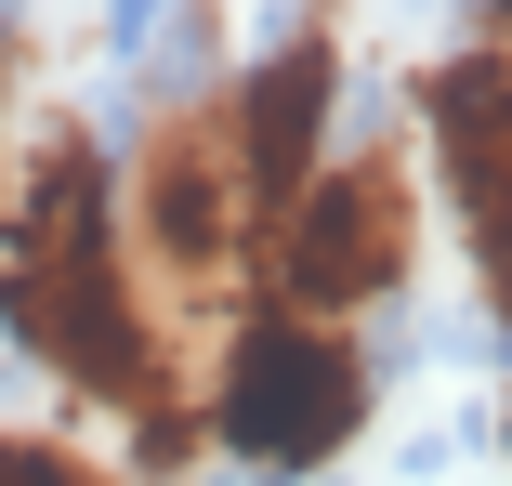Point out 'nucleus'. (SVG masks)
<instances>
[{
    "instance_id": "nucleus-1",
    "label": "nucleus",
    "mask_w": 512,
    "mask_h": 486,
    "mask_svg": "<svg viewBox=\"0 0 512 486\" xmlns=\"http://www.w3.org/2000/svg\"><path fill=\"white\" fill-rule=\"evenodd\" d=\"M0 316L66 395L132 408V421L171 408V342H158L145 276L119 250V184L79 132H53L40 171L14 184V211H0Z\"/></svg>"
},
{
    "instance_id": "nucleus-2",
    "label": "nucleus",
    "mask_w": 512,
    "mask_h": 486,
    "mask_svg": "<svg viewBox=\"0 0 512 486\" xmlns=\"http://www.w3.org/2000/svg\"><path fill=\"white\" fill-rule=\"evenodd\" d=\"M355 421H368V342L302 303H237L211 355V434L263 473H316L355 447Z\"/></svg>"
},
{
    "instance_id": "nucleus-3",
    "label": "nucleus",
    "mask_w": 512,
    "mask_h": 486,
    "mask_svg": "<svg viewBox=\"0 0 512 486\" xmlns=\"http://www.w3.org/2000/svg\"><path fill=\"white\" fill-rule=\"evenodd\" d=\"M421 263V198H407V158L394 145H355L329 171H302L289 198L263 211V303H302V316H368L407 289Z\"/></svg>"
},
{
    "instance_id": "nucleus-4",
    "label": "nucleus",
    "mask_w": 512,
    "mask_h": 486,
    "mask_svg": "<svg viewBox=\"0 0 512 486\" xmlns=\"http://www.w3.org/2000/svg\"><path fill=\"white\" fill-rule=\"evenodd\" d=\"M119 250L158 276V289H237V263L263 250V198H250V171H237V132H224V106H171L158 132H145V158H132V184H119Z\"/></svg>"
},
{
    "instance_id": "nucleus-5",
    "label": "nucleus",
    "mask_w": 512,
    "mask_h": 486,
    "mask_svg": "<svg viewBox=\"0 0 512 486\" xmlns=\"http://www.w3.org/2000/svg\"><path fill=\"white\" fill-rule=\"evenodd\" d=\"M434 158H447V198L473 224L486 303L512 316V40H473L434 66Z\"/></svg>"
},
{
    "instance_id": "nucleus-6",
    "label": "nucleus",
    "mask_w": 512,
    "mask_h": 486,
    "mask_svg": "<svg viewBox=\"0 0 512 486\" xmlns=\"http://www.w3.org/2000/svg\"><path fill=\"white\" fill-rule=\"evenodd\" d=\"M224 132H237V171H250V198L276 211L302 171H316V132H329V40L302 27L289 53H263L237 92H224Z\"/></svg>"
},
{
    "instance_id": "nucleus-7",
    "label": "nucleus",
    "mask_w": 512,
    "mask_h": 486,
    "mask_svg": "<svg viewBox=\"0 0 512 486\" xmlns=\"http://www.w3.org/2000/svg\"><path fill=\"white\" fill-rule=\"evenodd\" d=\"M0 486H119V473L92 460L79 434H27V421H0Z\"/></svg>"
},
{
    "instance_id": "nucleus-8",
    "label": "nucleus",
    "mask_w": 512,
    "mask_h": 486,
    "mask_svg": "<svg viewBox=\"0 0 512 486\" xmlns=\"http://www.w3.org/2000/svg\"><path fill=\"white\" fill-rule=\"evenodd\" d=\"M0 119H14V40H0Z\"/></svg>"
}]
</instances>
